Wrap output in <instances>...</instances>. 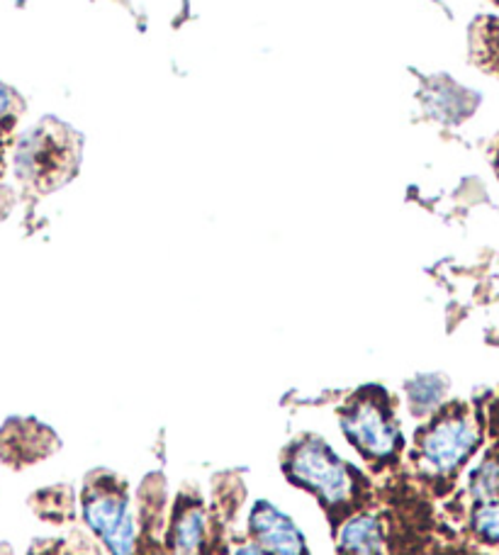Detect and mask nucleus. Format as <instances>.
Instances as JSON below:
<instances>
[{"label":"nucleus","mask_w":499,"mask_h":555,"mask_svg":"<svg viewBox=\"0 0 499 555\" xmlns=\"http://www.w3.org/2000/svg\"><path fill=\"white\" fill-rule=\"evenodd\" d=\"M446 378L442 375H417V378L409 380L405 385V398H407V408L412 412L417 420H428V416L436 414L442 410V404L446 400Z\"/></svg>","instance_id":"obj_9"},{"label":"nucleus","mask_w":499,"mask_h":555,"mask_svg":"<svg viewBox=\"0 0 499 555\" xmlns=\"http://www.w3.org/2000/svg\"><path fill=\"white\" fill-rule=\"evenodd\" d=\"M497 164H499V162H497Z\"/></svg>","instance_id":"obj_21"},{"label":"nucleus","mask_w":499,"mask_h":555,"mask_svg":"<svg viewBox=\"0 0 499 555\" xmlns=\"http://www.w3.org/2000/svg\"><path fill=\"white\" fill-rule=\"evenodd\" d=\"M168 555H209L215 551L213 514L197 494H178L164 531Z\"/></svg>","instance_id":"obj_5"},{"label":"nucleus","mask_w":499,"mask_h":555,"mask_svg":"<svg viewBox=\"0 0 499 555\" xmlns=\"http://www.w3.org/2000/svg\"><path fill=\"white\" fill-rule=\"evenodd\" d=\"M338 429L373 470L393 468L402 459L405 434L395 402L378 385L361 388L344 402L338 410Z\"/></svg>","instance_id":"obj_2"},{"label":"nucleus","mask_w":499,"mask_h":555,"mask_svg":"<svg viewBox=\"0 0 499 555\" xmlns=\"http://www.w3.org/2000/svg\"><path fill=\"white\" fill-rule=\"evenodd\" d=\"M135 555H168V553L164 546H156V543L149 546V541L142 537V543H139V551Z\"/></svg>","instance_id":"obj_15"},{"label":"nucleus","mask_w":499,"mask_h":555,"mask_svg":"<svg viewBox=\"0 0 499 555\" xmlns=\"http://www.w3.org/2000/svg\"><path fill=\"white\" fill-rule=\"evenodd\" d=\"M481 446V429L463 410L436 412L414 443V461L428 478H448L471 461Z\"/></svg>","instance_id":"obj_4"},{"label":"nucleus","mask_w":499,"mask_h":555,"mask_svg":"<svg viewBox=\"0 0 499 555\" xmlns=\"http://www.w3.org/2000/svg\"><path fill=\"white\" fill-rule=\"evenodd\" d=\"M81 519L107 555H135L142 543V517L132 492L113 473L88 475L81 492Z\"/></svg>","instance_id":"obj_3"},{"label":"nucleus","mask_w":499,"mask_h":555,"mask_svg":"<svg viewBox=\"0 0 499 555\" xmlns=\"http://www.w3.org/2000/svg\"><path fill=\"white\" fill-rule=\"evenodd\" d=\"M0 555H10V551L3 546V548H0Z\"/></svg>","instance_id":"obj_19"},{"label":"nucleus","mask_w":499,"mask_h":555,"mask_svg":"<svg viewBox=\"0 0 499 555\" xmlns=\"http://www.w3.org/2000/svg\"><path fill=\"white\" fill-rule=\"evenodd\" d=\"M473 531L487 543H499V500L477 502L473 509Z\"/></svg>","instance_id":"obj_12"},{"label":"nucleus","mask_w":499,"mask_h":555,"mask_svg":"<svg viewBox=\"0 0 499 555\" xmlns=\"http://www.w3.org/2000/svg\"><path fill=\"white\" fill-rule=\"evenodd\" d=\"M473 56L483 68L499 74V23L485 20L473 29Z\"/></svg>","instance_id":"obj_10"},{"label":"nucleus","mask_w":499,"mask_h":555,"mask_svg":"<svg viewBox=\"0 0 499 555\" xmlns=\"http://www.w3.org/2000/svg\"><path fill=\"white\" fill-rule=\"evenodd\" d=\"M492 3H497V5H499V0H492Z\"/></svg>","instance_id":"obj_20"},{"label":"nucleus","mask_w":499,"mask_h":555,"mask_svg":"<svg viewBox=\"0 0 499 555\" xmlns=\"http://www.w3.org/2000/svg\"><path fill=\"white\" fill-rule=\"evenodd\" d=\"M29 555H59V543H54V546H39V548H33V553Z\"/></svg>","instance_id":"obj_17"},{"label":"nucleus","mask_w":499,"mask_h":555,"mask_svg":"<svg viewBox=\"0 0 499 555\" xmlns=\"http://www.w3.org/2000/svg\"><path fill=\"white\" fill-rule=\"evenodd\" d=\"M59 555H98L93 548H74L68 551L64 548V543H59Z\"/></svg>","instance_id":"obj_16"},{"label":"nucleus","mask_w":499,"mask_h":555,"mask_svg":"<svg viewBox=\"0 0 499 555\" xmlns=\"http://www.w3.org/2000/svg\"><path fill=\"white\" fill-rule=\"evenodd\" d=\"M20 98L13 91V88L0 83V134H5L13 122L17 120V113H20Z\"/></svg>","instance_id":"obj_13"},{"label":"nucleus","mask_w":499,"mask_h":555,"mask_svg":"<svg viewBox=\"0 0 499 555\" xmlns=\"http://www.w3.org/2000/svg\"><path fill=\"white\" fill-rule=\"evenodd\" d=\"M338 555H387V531L381 514L358 509L336 524Z\"/></svg>","instance_id":"obj_7"},{"label":"nucleus","mask_w":499,"mask_h":555,"mask_svg":"<svg viewBox=\"0 0 499 555\" xmlns=\"http://www.w3.org/2000/svg\"><path fill=\"white\" fill-rule=\"evenodd\" d=\"M283 470L287 480L322 504L334 527L348 514L366 507V475L346 463L319 436H299L287 446Z\"/></svg>","instance_id":"obj_1"},{"label":"nucleus","mask_w":499,"mask_h":555,"mask_svg":"<svg viewBox=\"0 0 499 555\" xmlns=\"http://www.w3.org/2000/svg\"><path fill=\"white\" fill-rule=\"evenodd\" d=\"M227 555H268V553L264 548H258L254 541H244V543H239V546L229 551Z\"/></svg>","instance_id":"obj_14"},{"label":"nucleus","mask_w":499,"mask_h":555,"mask_svg":"<svg viewBox=\"0 0 499 555\" xmlns=\"http://www.w3.org/2000/svg\"><path fill=\"white\" fill-rule=\"evenodd\" d=\"M246 529L248 541H254L268 555H312L303 529L273 502H254V507L248 509Z\"/></svg>","instance_id":"obj_6"},{"label":"nucleus","mask_w":499,"mask_h":555,"mask_svg":"<svg viewBox=\"0 0 499 555\" xmlns=\"http://www.w3.org/2000/svg\"><path fill=\"white\" fill-rule=\"evenodd\" d=\"M471 95L473 93L458 88L456 83L448 81V78H436V81L426 83L422 101L426 103L428 113L438 117V120L458 122L461 117H465L475 107V101Z\"/></svg>","instance_id":"obj_8"},{"label":"nucleus","mask_w":499,"mask_h":555,"mask_svg":"<svg viewBox=\"0 0 499 555\" xmlns=\"http://www.w3.org/2000/svg\"><path fill=\"white\" fill-rule=\"evenodd\" d=\"M471 498L475 502H490L499 500V461L487 459L471 473V482H468Z\"/></svg>","instance_id":"obj_11"},{"label":"nucleus","mask_w":499,"mask_h":555,"mask_svg":"<svg viewBox=\"0 0 499 555\" xmlns=\"http://www.w3.org/2000/svg\"><path fill=\"white\" fill-rule=\"evenodd\" d=\"M3 168H5V146H3V139H0V176H3Z\"/></svg>","instance_id":"obj_18"}]
</instances>
